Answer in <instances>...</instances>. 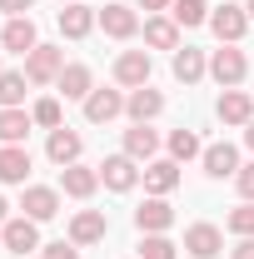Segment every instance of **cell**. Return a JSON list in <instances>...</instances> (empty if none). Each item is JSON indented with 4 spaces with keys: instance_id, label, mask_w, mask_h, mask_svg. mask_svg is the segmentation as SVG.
<instances>
[{
    "instance_id": "cell-40",
    "label": "cell",
    "mask_w": 254,
    "mask_h": 259,
    "mask_svg": "<svg viewBox=\"0 0 254 259\" xmlns=\"http://www.w3.org/2000/svg\"><path fill=\"white\" fill-rule=\"evenodd\" d=\"M244 10H249V20H254V0H244Z\"/></svg>"
},
{
    "instance_id": "cell-11",
    "label": "cell",
    "mask_w": 254,
    "mask_h": 259,
    "mask_svg": "<svg viewBox=\"0 0 254 259\" xmlns=\"http://www.w3.org/2000/svg\"><path fill=\"white\" fill-rule=\"evenodd\" d=\"M199 164H204V175H209V180H234V175H239V150H234L229 140H220V145H204Z\"/></svg>"
},
{
    "instance_id": "cell-42",
    "label": "cell",
    "mask_w": 254,
    "mask_h": 259,
    "mask_svg": "<svg viewBox=\"0 0 254 259\" xmlns=\"http://www.w3.org/2000/svg\"><path fill=\"white\" fill-rule=\"evenodd\" d=\"M0 249H5V244H0Z\"/></svg>"
},
{
    "instance_id": "cell-6",
    "label": "cell",
    "mask_w": 254,
    "mask_h": 259,
    "mask_svg": "<svg viewBox=\"0 0 254 259\" xmlns=\"http://www.w3.org/2000/svg\"><path fill=\"white\" fill-rule=\"evenodd\" d=\"M0 244H5L10 254H30V249H40V225L25 220V214H15V220L0 225Z\"/></svg>"
},
{
    "instance_id": "cell-28",
    "label": "cell",
    "mask_w": 254,
    "mask_h": 259,
    "mask_svg": "<svg viewBox=\"0 0 254 259\" xmlns=\"http://www.w3.org/2000/svg\"><path fill=\"white\" fill-rule=\"evenodd\" d=\"M25 70H0V110H20L25 105Z\"/></svg>"
},
{
    "instance_id": "cell-36",
    "label": "cell",
    "mask_w": 254,
    "mask_h": 259,
    "mask_svg": "<svg viewBox=\"0 0 254 259\" xmlns=\"http://www.w3.org/2000/svg\"><path fill=\"white\" fill-rule=\"evenodd\" d=\"M175 0H140V10H150V15H159V10H170Z\"/></svg>"
},
{
    "instance_id": "cell-17",
    "label": "cell",
    "mask_w": 254,
    "mask_h": 259,
    "mask_svg": "<svg viewBox=\"0 0 254 259\" xmlns=\"http://www.w3.org/2000/svg\"><path fill=\"white\" fill-rule=\"evenodd\" d=\"M140 180H145V190H150V194L170 199V194L180 190V160H150Z\"/></svg>"
},
{
    "instance_id": "cell-23",
    "label": "cell",
    "mask_w": 254,
    "mask_h": 259,
    "mask_svg": "<svg viewBox=\"0 0 254 259\" xmlns=\"http://www.w3.org/2000/svg\"><path fill=\"white\" fill-rule=\"evenodd\" d=\"M25 180H30V150L0 145V185H25Z\"/></svg>"
},
{
    "instance_id": "cell-5",
    "label": "cell",
    "mask_w": 254,
    "mask_h": 259,
    "mask_svg": "<svg viewBox=\"0 0 254 259\" xmlns=\"http://www.w3.org/2000/svg\"><path fill=\"white\" fill-rule=\"evenodd\" d=\"M20 214L35 220V225L55 220V214H60V190H50V185H25V194H20Z\"/></svg>"
},
{
    "instance_id": "cell-32",
    "label": "cell",
    "mask_w": 254,
    "mask_h": 259,
    "mask_svg": "<svg viewBox=\"0 0 254 259\" xmlns=\"http://www.w3.org/2000/svg\"><path fill=\"white\" fill-rule=\"evenodd\" d=\"M175 249H180V244H175L170 234H145V239H140V259H175Z\"/></svg>"
},
{
    "instance_id": "cell-34",
    "label": "cell",
    "mask_w": 254,
    "mask_h": 259,
    "mask_svg": "<svg viewBox=\"0 0 254 259\" xmlns=\"http://www.w3.org/2000/svg\"><path fill=\"white\" fill-rule=\"evenodd\" d=\"M234 185H239V199H254V160H249V164H239Z\"/></svg>"
},
{
    "instance_id": "cell-30",
    "label": "cell",
    "mask_w": 254,
    "mask_h": 259,
    "mask_svg": "<svg viewBox=\"0 0 254 259\" xmlns=\"http://www.w3.org/2000/svg\"><path fill=\"white\" fill-rule=\"evenodd\" d=\"M224 229H229V234H239V239H254V199L234 204V209H229V220H224Z\"/></svg>"
},
{
    "instance_id": "cell-29",
    "label": "cell",
    "mask_w": 254,
    "mask_h": 259,
    "mask_svg": "<svg viewBox=\"0 0 254 259\" xmlns=\"http://www.w3.org/2000/svg\"><path fill=\"white\" fill-rule=\"evenodd\" d=\"M204 155V145H199V135L194 130H170V160H199Z\"/></svg>"
},
{
    "instance_id": "cell-16",
    "label": "cell",
    "mask_w": 254,
    "mask_h": 259,
    "mask_svg": "<svg viewBox=\"0 0 254 259\" xmlns=\"http://www.w3.org/2000/svg\"><path fill=\"white\" fill-rule=\"evenodd\" d=\"M125 115L135 120V125H150L155 115H164V95H159L155 85H140V90L125 95Z\"/></svg>"
},
{
    "instance_id": "cell-15",
    "label": "cell",
    "mask_w": 254,
    "mask_h": 259,
    "mask_svg": "<svg viewBox=\"0 0 254 259\" xmlns=\"http://www.w3.org/2000/svg\"><path fill=\"white\" fill-rule=\"evenodd\" d=\"M60 190L70 199H90L100 190V164H65L60 169Z\"/></svg>"
},
{
    "instance_id": "cell-25",
    "label": "cell",
    "mask_w": 254,
    "mask_h": 259,
    "mask_svg": "<svg viewBox=\"0 0 254 259\" xmlns=\"http://www.w3.org/2000/svg\"><path fill=\"white\" fill-rule=\"evenodd\" d=\"M155 150H159V135L150 125H130L125 130V155H130V160H145V164H150V160H155Z\"/></svg>"
},
{
    "instance_id": "cell-37",
    "label": "cell",
    "mask_w": 254,
    "mask_h": 259,
    "mask_svg": "<svg viewBox=\"0 0 254 259\" xmlns=\"http://www.w3.org/2000/svg\"><path fill=\"white\" fill-rule=\"evenodd\" d=\"M234 259H254V239H239L234 244Z\"/></svg>"
},
{
    "instance_id": "cell-18",
    "label": "cell",
    "mask_w": 254,
    "mask_h": 259,
    "mask_svg": "<svg viewBox=\"0 0 254 259\" xmlns=\"http://www.w3.org/2000/svg\"><path fill=\"white\" fill-rule=\"evenodd\" d=\"M0 45H5V50H15V55H30L35 45H40L35 20H30V15H10V20H5V30H0Z\"/></svg>"
},
{
    "instance_id": "cell-10",
    "label": "cell",
    "mask_w": 254,
    "mask_h": 259,
    "mask_svg": "<svg viewBox=\"0 0 254 259\" xmlns=\"http://www.w3.org/2000/svg\"><path fill=\"white\" fill-rule=\"evenodd\" d=\"M110 234V220H105V209H80L75 220H70V244H80V249H90Z\"/></svg>"
},
{
    "instance_id": "cell-35",
    "label": "cell",
    "mask_w": 254,
    "mask_h": 259,
    "mask_svg": "<svg viewBox=\"0 0 254 259\" xmlns=\"http://www.w3.org/2000/svg\"><path fill=\"white\" fill-rule=\"evenodd\" d=\"M30 5H35V0H0V10H5V15H25Z\"/></svg>"
},
{
    "instance_id": "cell-19",
    "label": "cell",
    "mask_w": 254,
    "mask_h": 259,
    "mask_svg": "<svg viewBox=\"0 0 254 259\" xmlns=\"http://www.w3.org/2000/svg\"><path fill=\"white\" fill-rule=\"evenodd\" d=\"M55 20H60V35H65V40H85V35L100 25V10H90V5L75 0V5H65Z\"/></svg>"
},
{
    "instance_id": "cell-26",
    "label": "cell",
    "mask_w": 254,
    "mask_h": 259,
    "mask_svg": "<svg viewBox=\"0 0 254 259\" xmlns=\"http://www.w3.org/2000/svg\"><path fill=\"white\" fill-rule=\"evenodd\" d=\"M30 110L20 105V110H0V145H25V135H30Z\"/></svg>"
},
{
    "instance_id": "cell-13",
    "label": "cell",
    "mask_w": 254,
    "mask_h": 259,
    "mask_svg": "<svg viewBox=\"0 0 254 259\" xmlns=\"http://www.w3.org/2000/svg\"><path fill=\"white\" fill-rule=\"evenodd\" d=\"M100 30L110 40H135L140 35V15L130 5H100Z\"/></svg>"
},
{
    "instance_id": "cell-39",
    "label": "cell",
    "mask_w": 254,
    "mask_h": 259,
    "mask_svg": "<svg viewBox=\"0 0 254 259\" xmlns=\"http://www.w3.org/2000/svg\"><path fill=\"white\" fill-rule=\"evenodd\" d=\"M5 214H10V204H5V194H0V225H5Z\"/></svg>"
},
{
    "instance_id": "cell-31",
    "label": "cell",
    "mask_w": 254,
    "mask_h": 259,
    "mask_svg": "<svg viewBox=\"0 0 254 259\" xmlns=\"http://www.w3.org/2000/svg\"><path fill=\"white\" fill-rule=\"evenodd\" d=\"M30 120L40 130H60L65 125V115H60V100L55 95H45V100H35V110H30Z\"/></svg>"
},
{
    "instance_id": "cell-9",
    "label": "cell",
    "mask_w": 254,
    "mask_h": 259,
    "mask_svg": "<svg viewBox=\"0 0 254 259\" xmlns=\"http://www.w3.org/2000/svg\"><path fill=\"white\" fill-rule=\"evenodd\" d=\"M150 50H125L120 60H115V85H125V90H140V85H150Z\"/></svg>"
},
{
    "instance_id": "cell-24",
    "label": "cell",
    "mask_w": 254,
    "mask_h": 259,
    "mask_svg": "<svg viewBox=\"0 0 254 259\" xmlns=\"http://www.w3.org/2000/svg\"><path fill=\"white\" fill-rule=\"evenodd\" d=\"M145 45L150 50H180V25L170 15H150L145 20Z\"/></svg>"
},
{
    "instance_id": "cell-3",
    "label": "cell",
    "mask_w": 254,
    "mask_h": 259,
    "mask_svg": "<svg viewBox=\"0 0 254 259\" xmlns=\"http://www.w3.org/2000/svg\"><path fill=\"white\" fill-rule=\"evenodd\" d=\"M140 175H145L140 160H130L125 150H120V155H110V160L100 164V185H105V190H115V194H130L135 185H140Z\"/></svg>"
},
{
    "instance_id": "cell-22",
    "label": "cell",
    "mask_w": 254,
    "mask_h": 259,
    "mask_svg": "<svg viewBox=\"0 0 254 259\" xmlns=\"http://www.w3.org/2000/svg\"><path fill=\"white\" fill-rule=\"evenodd\" d=\"M170 70H175V80H180V85H194V80H204V75H209V60H204V50L180 45V50H175V60H170Z\"/></svg>"
},
{
    "instance_id": "cell-21",
    "label": "cell",
    "mask_w": 254,
    "mask_h": 259,
    "mask_svg": "<svg viewBox=\"0 0 254 259\" xmlns=\"http://www.w3.org/2000/svg\"><path fill=\"white\" fill-rule=\"evenodd\" d=\"M55 85H60L65 100H80V105H85V100H90V90H95V75H90V65L70 60V65L60 70V80H55Z\"/></svg>"
},
{
    "instance_id": "cell-33",
    "label": "cell",
    "mask_w": 254,
    "mask_h": 259,
    "mask_svg": "<svg viewBox=\"0 0 254 259\" xmlns=\"http://www.w3.org/2000/svg\"><path fill=\"white\" fill-rule=\"evenodd\" d=\"M40 259H80V244L55 239V244H40Z\"/></svg>"
},
{
    "instance_id": "cell-4",
    "label": "cell",
    "mask_w": 254,
    "mask_h": 259,
    "mask_svg": "<svg viewBox=\"0 0 254 259\" xmlns=\"http://www.w3.org/2000/svg\"><path fill=\"white\" fill-rule=\"evenodd\" d=\"M209 30L220 35V45H239V40H244V30H249V10L224 0L220 10H209Z\"/></svg>"
},
{
    "instance_id": "cell-38",
    "label": "cell",
    "mask_w": 254,
    "mask_h": 259,
    "mask_svg": "<svg viewBox=\"0 0 254 259\" xmlns=\"http://www.w3.org/2000/svg\"><path fill=\"white\" fill-rule=\"evenodd\" d=\"M244 145H249V150H254V120H249V125H244Z\"/></svg>"
},
{
    "instance_id": "cell-8",
    "label": "cell",
    "mask_w": 254,
    "mask_h": 259,
    "mask_svg": "<svg viewBox=\"0 0 254 259\" xmlns=\"http://www.w3.org/2000/svg\"><path fill=\"white\" fill-rule=\"evenodd\" d=\"M220 249H224V229H220V225L199 220V225L185 229V254H194V259H215Z\"/></svg>"
},
{
    "instance_id": "cell-27",
    "label": "cell",
    "mask_w": 254,
    "mask_h": 259,
    "mask_svg": "<svg viewBox=\"0 0 254 259\" xmlns=\"http://www.w3.org/2000/svg\"><path fill=\"white\" fill-rule=\"evenodd\" d=\"M170 20L180 30H199V25H209V5L204 0H175L170 5Z\"/></svg>"
},
{
    "instance_id": "cell-2",
    "label": "cell",
    "mask_w": 254,
    "mask_h": 259,
    "mask_svg": "<svg viewBox=\"0 0 254 259\" xmlns=\"http://www.w3.org/2000/svg\"><path fill=\"white\" fill-rule=\"evenodd\" d=\"M65 70V50L60 45H35L30 55H25V80L30 85H55Z\"/></svg>"
},
{
    "instance_id": "cell-41",
    "label": "cell",
    "mask_w": 254,
    "mask_h": 259,
    "mask_svg": "<svg viewBox=\"0 0 254 259\" xmlns=\"http://www.w3.org/2000/svg\"><path fill=\"white\" fill-rule=\"evenodd\" d=\"M60 5H75V0H60Z\"/></svg>"
},
{
    "instance_id": "cell-14",
    "label": "cell",
    "mask_w": 254,
    "mask_h": 259,
    "mask_svg": "<svg viewBox=\"0 0 254 259\" xmlns=\"http://www.w3.org/2000/svg\"><path fill=\"white\" fill-rule=\"evenodd\" d=\"M170 225H175V209H170V199H159V194H150V199L135 209V229H140V234H164Z\"/></svg>"
},
{
    "instance_id": "cell-1",
    "label": "cell",
    "mask_w": 254,
    "mask_h": 259,
    "mask_svg": "<svg viewBox=\"0 0 254 259\" xmlns=\"http://www.w3.org/2000/svg\"><path fill=\"white\" fill-rule=\"evenodd\" d=\"M209 75H215L220 90H239L244 75H249V55H244L239 45H220V50L209 55Z\"/></svg>"
},
{
    "instance_id": "cell-20",
    "label": "cell",
    "mask_w": 254,
    "mask_h": 259,
    "mask_svg": "<svg viewBox=\"0 0 254 259\" xmlns=\"http://www.w3.org/2000/svg\"><path fill=\"white\" fill-rule=\"evenodd\" d=\"M120 115H125V95L120 90H90V100H85V120L90 125H110Z\"/></svg>"
},
{
    "instance_id": "cell-12",
    "label": "cell",
    "mask_w": 254,
    "mask_h": 259,
    "mask_svg": "<svg viewBox=\"0 0 254 259\" xmlns=\"http://www.w3.org/2000/svg\"><path fill=\"white\" fill-rule=\"evenodd\" d=\"M45 155H50V164H80V155H85V140L75 135L70 125H60V130H50V140H45Z\"/></svg>"
},
{
    "instance_id": "cell-7",
    "label": "cell",
    "mask_w": 254,
    "mask_h": 259,
    "mask_svg": "<svg viewBox=\"0 0 254 259\" xmlns=\"http://www.w3.org/2000/svg\"><path fill=\"white\" fill-rule=\"evenodd\" d=\"M215 115H220L224 130L249 125V120H254V95H249V90H224V95L215 100Z\"/></svg>"
}]
</instances>
